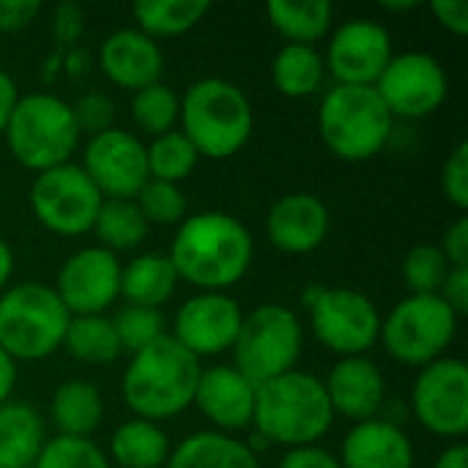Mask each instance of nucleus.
I'll list each match as a JSON object with an SVG mask.
<instances>
[{
  "label": "nucleus",
  "mask_w": 468,
  "mask_h": 468,
  "mask_svg": "<svg viewBox=\"0 0 468 468\" xmlns=\"http://www.w3.org/2000/svg\"><path fill=\"white\" fill-rule=\"evenodd\" d=\"M255 244L241 219L225 211H200L186 217L170 244V263L178 280L197 293H228L252 266Z\"/></svg>",
  "instance_id": "f257e3e1"
},
{
  "label": "nucleus",
  "mask_w": 468,
  "mask_h": 468,
  "mask_svg": "<svg viewBox=\"0 0 468 468\" xmlns=\"http://www.w3.org/2000/svg\"><path fill=\"white\" fill-rule=\"evenodd\" d=\"M200 373V359L165 335L148 348L132 354L121 381L123 403L137 420L159 425L192 406Z\"/></svg>",
  "instance_id": "f03ea898"
},
{
  "label": "nucleus",
  "mask_w": 468,
  "mask_h": 468,
  "mask_svg": "<svg viewBox=\"0 0 468 468\" xmlns=\"http://www.w3.org/2000/svg\"><path fill=\"white\" fill-rule=\"evenodd\" d=\"M335 422L324 381L304 370H291L255 387L252 428L269 444L288 450L315 447Z\"/></svg>",
  "instance_id": "7ed1b4c3"
},
{
  "label": "nucleus",
  "mask_w": 468,
  "mask_h": 468,
  "mask_svg": "<svg viewBox=\"0 0 468 468\" xmlns=\"http://www.w3.org/2000/svg\"><path fill=\"white\" fill-rule=\"evenodd\" d=\"M181 132L206 159H230L252 134V104L247 93L222 77L192 82L181 99Z\"/></svg>",
  "instance_id": "20e7f679"
},
{
  "label": "nucleus",
  "mask_w": 468,
  "mask_h": 468,
  "mask_svg": "<svg viewBox=\"0 0 468 468\" xmlns=\"http://www.w3.org/2000/svg\"><path fill=\"white\" fill-rule=\"evenodd\" d=\"M395 118L373 85H335L318 107L324 145L343 162H367L392 140Z\"/></svg>",
  "instance_id": "39448f33"
},
{
  "label": "nucleus",
  "mask_w": 468,
  "mask_h": 468,
  "mask_svg": "<svg viewBox=\"0 0 468 468\" xmlns=\"http://www.w3.org/2000/svg\"><path fill=\"white\" fill-rule=\"evenodd\" d=\"M69 310L52 285L16 282L0 293V348L14 362H41L66 337Z\"/></svg>",
  "instance_id": "423d86ee"
},
{
  "label": "nucleus",
  "mask_w": 468,
  "mask_h": 468,
  "mask_svg": "<svg viewBox=\"0 0 468 468\" xmlns=\"http://www.w3.org/2000/svg\"><path fill=\"white\" fill-rule=\"evenodd\" d=\"M3 134L11 156L33 173L71 162V154L80 145L71 104L44 90L19 96Z\"/></svg>",
  "instance_id": "0eeeda50"
},
{
  "label": "nucleus",
  "mask_w": 468,
  "mask_h": 468,
  "mask_svg": "<svg viewBox=\"0 0 468 468\" xmlns=\"http://www.w3.org/2000/svg\"><path fill=\"white\" fill-rule=\"evenodd\" d=\"M304 329L293 310L282 304H258L244 315L233 343V367L255 387L296 370Z\"/></svg>",
  "instance_id": "6e6552de"
},
{
  "label": "nucleus",
  "mask_w": 468,
  "mask_h": 468,
  "mask_svg": "<svg viewBox=\"0 0 468 468\" xmlns=\"http://www.w3.org/2000/svg\"><path fill=\"white\" fill-rule=\"evenodd\" d=\"M455 335L458 315L441 302V296L409 293L381 321L378 340L392 359L411 367H425L447 354Z\"/></svg>",
  "instance_id": "1a4fd4ad"
},
{
  "label": "nucleus",
  "mask_w": 468,
  "mask_h": 468,
  "mask_svg": "<svg viewBox=\"0 0 468 468\" xmlns=\"http://www.w3.org/2000/svg\"><path fill=\"white\" fill-rule=\"evenodd\" d=\"M302 302L310 310L315 340L340 359L365 356L378 343L381 315L370 296L354 288L310 285Z\"/></svg>",
  "instance_id": "9d476101"
},
{
  "label": "nucleus",
  "mask_w": 468,
  "mask_h": 468,
  "mask_svg": "<svg viewBox=\"0 0 468 468\" xmlns=\"http://www.w3.org/2000/svg\"><path fill=\"white\" fill-rule=\"evenodd\" d=\"M101 195L85 170L74 162L36 173L30 184V208L41 228L55 236H85L93 230Z\"/></svg>",
  "instance_id": "9b49d317"
},
{
  "label": "nucleus",
  "mask_w": 468,
  "mask_h": 468,
  "mask_svg": "<svg viewBox=\"0 0 468 468\" xmlns=\"http://www.w3.org/2000/svg\"><path fill=\"white\" fill-rule=\"evenodd\" d=\"M417 422L439 439H461L468 431V367L455 356H441L420 367L411 387Z\"/></svg>",
  "instance_id": "f8f14e48"
},
{
  "label": "nucleus",
  "mask_w": 468,
  "mask_h": 468,
  "mask_svg": "<svg viewBox=\"0 0 468 468\" xmlns=\"http://www.w3.org/2000/svg\"><path fill=\"white\" fill-rule=\"evenodd\" d=\"M392 118H428L433 115L450 90L444 66L431 52L392 55L378 82L373 85Z\"/></svg>",
  "instance_id": "ddd939ff"
},
{
  "label": "nucleus",
  "mask_w": 468,
  "mask_h": 468,
  "mask_svg": "<svg viewBox=\"0 0 468 468\" xmlns=\"http://www.w3.org/2000/svg\"><path fill=\"white\" fill-rule=\"evenodd\" d=\"M80 167L104 200H134L148 181L145 143L112 126L88 140Z\"/></svg>",
  "instance_id": "4468645a"
},
{
  "label": "nucleus",
  "mask_w": 468,
  "mask_h": 468,
  "mask_svg": "<svg viewBox=\"0 0 468 468\" xmlns=\"http://www.w3.org/2000/svg\"><path fill=\"white\" fill-rule=\"evenodd\" d=\"M55 293L69 315H104L121 296V261L104 247L71 252L55 282Z\"/></svg>",
  "instance_id": "2eb2a0df"
},
{
  "label": "nucleus",
  "mask_w": 468,
  "mask_h": 468,
  "mask_svg": "<svg viewBox=\"0 0 468 468\" xmlns=\"http://www.w3.org/2000/svg\"><path fill=\"white\" fill-rule=\"evenodd\" d=\"M392 60L389 30L367 16L343 22L326 47L324 66L337 85H376Z\"/></svg>",
  "instance_id": "dca6fc26"
},
{
  "label": "nucleus",
  "mask_w": 468,
  "mask_h": 468,
  "mask_svg": "<svg viewBox=\"0 0 468 468\" xmlns=\"http://www.w3.org/2000/svg\"><path fill=\"white\" fill-rule=\"evenodd\" d=\"M244 313L228 293H195L189 296L173 321L170 337L192 356H219L233 348Z\"/></svg>",
  "instance_id": "f3484780"
},
{
  "label": "nucleus",
  "mask_w": 468,
  "mask_h": 468,
  "mask_svg": "<svg viewBox=\"0 0 468 468\" xmlns=\"http://www.w3.org/2000/svg\"><path fill=\"white\" fill-rule=\"evenodd\" d=\"M197 411L219 428V433H239L252 428L255 414V384L247 381L233 365L206 367L197 378L195 400Z\"/></svg>",
  "instance_id": "a211bd4d"
},
{
  "label": "nucleus",
  "mask_w": 468,
  "mask_h": 468,
  "mask_svg": "<svg viewBox=\"0 0 468 468\" xmlns=\"http://www.w3.org/2000/svg\"><path fill=\"white\" fill-rule=\"evenodd\" d=\"M329 208L321 197L310 192L282 195L266 217L269 241L285 255H307L315 252L329 236Z\"/></svg>",
  "instance_id": "6ab92c4d"
},
{
  "label": "nucleus",
  "mask_w": 468,
  "mask_h": 468,
  "mask_svg": "<svg viewBox=\"0 0 468 468\" xmlns=\"http://www.w3.org/2000/svg\"><path fill=\"white\" fill-rule=\"evenodd\" d=\"M324 389L335 417L340 414L354 425L376 420L387 398V381L378 365L367 356L337 359L324 381Z\"/></svg>",
  "instance_id": "aec40b11"
},
{
  "label": "nucleus",
  "mask_w": 468,
  "mask_h": 468,
  "mask_svg": "<svg viewBox=\"0 0 468 468\" xmlns=\"http://www.w3.org/2000/svg\"><path fill=\"white\" fill-rule=\"evenodd\" d=\"M99 66L104 77L126 90H140L162 80L165 55L159 41L148 38L137 27H123L110 33L99 49Z\"/></svg>",
  "instance_id": "412c9836"
},
{
  "label": "nucleus",
  "mask_w": 468,
  "mask_h": 468,
  "mask_svg": "<svg viewBox=\"0 0 468 468\" xmlns=\"http://www.w3.org/2000/svg\"><path fill=\"white\" fill-rule=\"evenodd\" d=\"M337 461L343 468H414V447L403 428L376 417L348 431Z\"/></svg>",
  "instance_id": "4be33fe9"
},
{
  "label": "nucleus",
  "mask_w": 468,
  "mask_h": 468,
  "mask_svg": "<svg viewBox=\"0 0 468 468\" xmlns=\"http://www.w3.org/2000/svg\"><path fill=\"white\" fill-rule=\"evenodd\" d=\"M165 468H261V463L247 441L219 431H200L170 450Z\"/></svg>",
  "instance_id": "5701e85b"
},
{
  "label": "nucleus",
  "mask_w": 468,
  "mask_h": 468,
  "mask_svg": "<svg viewBox=\"0 0 468 468\" xmlns=\"http://www.w3.org/2000/svg\"><path fill=\"white\" fill-rule=\"evenodd\" d=\"M44 444L47 428L36 409L16 400L0 406V468H33Z\"/></svg>",
  "instance_id": "b1692460"
},
{
  "label": "nucleus",
  "mask_w": 468,
  "mask_h": 468,
  "mask_svg": "<svg viewBox=\"0 0 468 468\" xmlns=\"http://www.w3.org/2000/svg\"><path fill=\"white\" fill-rule=\"evenodd\" d=\"M49 417L58 436L90 439L104 420V400L99 387L82 378L63 381L49 400Z\"/></svg>",
  "instance_id": "393cba45"
},
{
  "label": "nucleus",
  "mask_w": 468,
  "mask_h": 468,
  "mask_svg": "<svg viewBox=\"0 0 468 468\" xmlns=\"http://www.w3.org/2000/svg\"><path fill=\"white\" fill-rule=\"evenodd\" d=\"M178 274L167 255L145 252L121 266V296L126 304L159 310L176 293Z\"/></svg>",
  "instance_id": "a878e982"
},
{
  "label": "nucleus",
  "mask_w": 468,
  "mask_h": 468,
  "mask_svg": "<svg viewBox=\"0 0 468 468\" xmlns=\"http://www.w3.org/2000/svg\"><path fill=\"white\" fill-rule=\"evenodd\" d=\"M110 452L121 468H165L170 458V439L156 422L134 417L115 428Z\"/></svg>",
  "instance_id": "bb28decb"
},
{
  "label": "nucleus",
  "mask_w": 468,
  "mask_h": 468,
  "mask_svg": "<svg viewBox=\"0 0 468 468\" xmlns=\"http://www.w3.org/2000/svg\"><path fill=\"white\" fill-rule=\"evenodd\" d=\"M332 3L326 0H271L266 3V16L274 25V30L288 44H307L313 47L318 38H324L332 27Z\"/></svg>",
  "instance_id": "cd10ccee"
},
{
  "label": "nucleus",
  "mask_w": 468,
  "mask_h": 468,
  "mask_svg": "<svg viewBox=\"0 0 468 468\" xmlns=\"http://www.w3.org/2000/svg\"><path fill=\"white\" fill-rule=\"evenodd\" d=\"M326 77L324 55L307 44H285L271 63V82L288 99L313 96Z\"/></svg>",
  "instance_id": "c85d7f7f"
},
{
  "label": "nucleus",
  "mask_w": 468,
  "mask_h": 468,
  "mask_svg": "<svg viewBox=\"0 0 468 468\" xmlns=\"http://www.w3.org/2000/svg\"><path fill=\"white\" fill-rule=\"evenodd\" d=\"M206 14H208L206 0H143L132 5L137 30L154 41L189 33Z\"/></svg>",
  "instance_id": "c756f323"
},
{
  "label": "nucleus",
  "mask_w": 468,
  "mask_h": 468,
  "mask_svg": "<svg viewBox=\"0 0 468 468\" xmlns=\"http://www.w3.org/2000/svg\"><path fill=\"white\" fill-rule=\"evenodd\" d=\"M63 348L82 365H110L121 356L118 335L107 315H74L69 321Z\"/></svg>",
  "instance_id": "7c9ffc66"
},
{
  "label": "nucleus",
  "mask_w": 468,
  "mask_h": 468,
  "mask_svg": "<svg viewBox=\"0 0 468 468\" xmlns=\"http://www.w3.org/2000/svg\"><path fill=\"white\" fill-rule=\"evenodd\" d=\"M148 222L140 214L134 200H101V208L93 222V233L99 247L110 250L112 255L134 250L148 236Z\"/></svg>",
  "instance_id": "2f4dec72"
},
{
  "label": "nucleus",
  "mask_w": 468,
  "mask_h": 468,
  "mask_svg": "<svg viewBox=\"0 0 468 468\" xmlns=\"http://www.w3.org/2000/svg\"><path fill=\"white\" fill-rule=\"evenodd\" d=\"M200 154L186 140L181 129H173L167 134H159L145 145V162H148V178L165 181V184H181L186 181L197 167Z\"/></svg>",
  "instance_id": "473e14b6"
},
{
  "label": "nucleus",
  "mask_w": 468,
  "mask_h": 468,
  "mask_svg": "<svg viewBox=\"0 0 468 468\" xmlns=\"http://www.w3.org/2000/svg\"><path fill=\"white\" fill-rule=\"evenodd\" d=\"M181 112V96L162 80L132 93V121L151 137L176 129Z\"/></svg>",
  "instance_id": "72a5a7b5"
},
{
  "label": "nucleus",
  "mask_w": 468,
  "mask_h": 468,
  "mask_svg": "<svg viewBox=\"0 0 468 468\" xmlns=\"http://www.w3.org/2000/svg\"><path fill=\"white\" fill-rule=\"evenodd\" d=\"M450 269L452 266L436 244H417L403 258V282L414 296H439Z\"/></svg>",
  "instance_id": "f704fd0d"
},
{
  "label": "nucleus",
  "mask_w": 468,
  "mask_h": 468,
  "mask_svg": "<svg viewBox=\"0 0 468 468\" xmlns=\"http://www.w3.org/2000/svg\"><path fill=\"white\" fill-rule=\"evenodd\" d=\"M110 321H112L115 335H118L121 351H129V354H137V351L148 348L151 343H156L159 337L167 335L162 310H151V307L126 304Z\"/></svg>",
  "instance_id": "c9c22d12"
},
{
  "label": "nucleus",
  "mask_w": 468,
  "mask_h": 468,
  "mask_svg": "<svg viewBox=\"0 0 468 468\" xmlns=\"http://www.w3.org/2000/svg\"><path fill=\"white\" fill-rule=\"evenodd\" d=\"M33 468H110V461L93 439L55 436L47 439Z\"/></svg>",
  "instance_id": "e433bc0d"
},
{
  "label": "nucleus",
  "mask_w": 468,
  "mask_h": 468,
  "mask_svg": "<svg viewBox=\"0 0 468 468\" xmlns=\"http://www.w3.org/2000/svg\"><path fill=\"white\" fill-rule=\"evenodd\" d=\"M140 214L145 217L148 225H181L186 219V197L178 184H165L148 178L145 186L134 197Z\"/></svg>",
  "instance_id": "4c0bfd02"
},
{
  "label": "nucleus",
  "mask_w": 468,
  "mask_h": 468,
  "mask_svg": "<svg viewBox=\"0 0 468 468\" xmlns=\"http://www.w3.org/2000/svg\"><path fill=\"white\" fill-rule=\"evenodd\" d=\"M71 115H74V123L82 132H88L90 137L93 134H101L107 129H112V121H115V104L107 93L101 90H90V93H82L74 104H71Z\"/></svg>",
  "instance_id": "58836bf2"
},
{
  "label": "nucleus",
  "mask_w": 468,
  "mask_h": 468,
  "mask_svg": "<svg viewBox=\"0 0 468 468\" xmlns=\"http://www.w3.org/2000/svg\"><path fill=\"white\" fill-rule=\"evenodd\" d=\"M441 192L458 208H468V143H458L441 167Z\"/></svg>",
  "instance_id": "ea45409f"
},
{
  "label": "nucleus",
  "mask_w": 468,
  "mask_h": 468,
  "mask_svg": "<svg viewBox=\"0 0 468 468\" xmlns=\"http://www.w3.org/2000/svg\"><path fill=\"white\" fill-rule=\"evenodd\" d=\"M41 0H0V33H16L36 22Z\"/></svg>",
  "instance_id": "a19ab883"
},
{
  "label": "nucleus",
  "mask_w": 468,
  "mask_h": 468,
  "mask_svg": "<svg viewBox=\"0 0 468 468\" xmlns=\"http://www.w3.org/2000/svg\"><path fill=\"white\" fill-rule=\"evenodd\" d=\"M441 302L461 318L468 313V266H452L441 291Z\"/></svg>",
  "instance_id": "79ce46f5"
},
{
  "label": "nucleus",
  "mask_w": 468,
  "mask_h": 468,
  "mask_svg": "<svg viewBox=\"0 0 468 468\" xmlns=\"http://www.w3.org/2000/svg\"><path fill=\"white\" fill-rule=\"evenodd\" d=\"M431 11L436 16V22L455 33V36H466L468 33V3L466 0H433Z\"/></svg>",
  "instance_id": "37998d69"
},
{
  "label": "nucleus",
  "mask_w": 468,
  "mask_h": 468,
  "mask_svg": "<svg viewBox=\"0 0 468 468\" xmlns=\"http://www.w3.org/2000/svg\"><path fill=\"white\" fill-rule=\"evenodd\" d=\"M439 250L444 252L450 266H468V217H458L447 228Z\"/></svg>",
  "instance_id": "c03bdc74"
},
{
  "label": "nucleus",
  "mask_w": 468,
  "mask_h": 468,
  "mask_svg": "<svg viewBox=\"0 0 468 468\" xmlns=\"http://www.w3.org/2000/svg\"><path fill=\"white\" fill-rule=\"evenodd\" d=\"M280 468H343L340 461L326 452L324 447H299V450H288L280 461Z\"/></svg>",
  "instance_id": "a18cd8bd"
},
{
  "label": "nucleus",
  "mask_w": 468,
  "mask_h": 468,
  "mask_svg": "<svg viewBox=\"0 0 468 468\" xmlns=\"http://www.w3.org/2000/svg\"><path fill=\"white\" fill-rule=\"evenodd\" d=\"M16 101H19L16 82H14V77H11L5 69H0V134H3L5 126H8V118H11Z\"/></svg>",
  "instance_id": "49530a36"
},
{
  "label": "nucleus",
  "mask_w": 468,
  "mask_h": 468,
  "mask_svg": "<svg viewBox=\"0 0 468 468\" xmlns=\"http://www.w3.org/2000/svg\"><path fill=\"white\" fill-rule=\"evenodd\" d=\"M58 25H55V33L63 38V41H71L80 36V27H82V16H80V8L77 5H63L58 11Z\"/></svg>",
  "instance_id": "de8ad7c7"
},
{
  "label": "nucleus",
  "mask_w": 468,
  "mask_h": 468,
  "mask_svg": "<svg viewBox=\"0 0 468 468\" xmlns=\"http://www.w3.org/2000/svg\"><path fill=\"white\" fill-rule=\"evenodd\" d=\"M14 387H16V362L0 348V406L11 400Z\"/></svg>",
  "instance_id": "09e8293b"
},
{
  "label": "nucleus",
  "mask_w": 468,
  "mask_h": 468,
  "mask_svg": "<svg viewBox=\"0 0 468 468\" xmlns=\"http://www.w3.org/2000/svg\"><path fill=\"white\" fill-rule=\"evenodd\" d=\"M433 468H468V450L466 444H452L447 447L439 458H436V466Z\"/></svg>",
  "instance_id": "8fccbe9b"
},
{
  "label": "nucleus",
  "mask_w": 468,
  "mask_h": 468,
  "mask_svg": "<svg viewBox=\"0 0 468 468\" xmlns=\"http://www.w3.org/2000/svg\"><path fill=\"white\" fill-rule=\"evenodd\" d=\"M11 274H14V252H11L8 241L0 236V293L8 288Z\"/></svg>",
  "instance_id": "3c124183"
},
{
  "label": "nucleus",
  "mask_w": 468,
  "mask_h": 468,
  "mask_svg": "<svg viewBox=\"0 0 468 468\" xmlns=\"http://www.w3.org/2000/svg\"><path fill=\"white\" fill-rule=\"evenodd\" d=\"M420 3L417 0H403V3H381V8H387V11H409V8H417Z\"/></svg>",
  "instance_id": "603ef678"
}]
</instances>
